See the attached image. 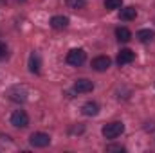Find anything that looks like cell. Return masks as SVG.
Here are the masks:
<instances>
[{"label": "cell", "mask_w": 155, "mask_h": 153, "mask_svg": "<svg viewBox=\"0 0 155 153\" xmlns=\"http://www.w3.org/2000/svg\"><path fill=\"white\" fill-rule=\"evenodd\" d=\"M123 132H124V124H123L121 121L108 122V124H105L103 130H101V133H103L105 139H116V137H119Z\"/></svg>", "instance_id": "1"}, {"label": "cell", "mask_w": 155, "mask_h": 153, "mask_svg": "<svg viewBox=\"0 0 155 153\" xmlns=\"http://www.w3.org/2000/svg\"><path fill=\"white\" fill-rule=\"evenodd\" d=\"M85 60H87V52H85L83 49H72V50H69V54H67V63L72 65V67L83 65Z\"/></svg>", "instance_id": "2"}, {"label": "cell", "mask_w": 155, "mask_h": 153, "mask_svg": "<svg viewBox=\"0 0 155 153\" xmlns=\"http://www.w3.org/2000/svg\"><path fill=\"white\" fill-rule=\"evenodd\" d=\"M29 142H31V146H35V148H47V146L51 144V135H47V133H43V132H35V133L29 137Z\"/></svg>", "instance_id": "3"}, {"label": "cell", "mask_w": 155, "mask_h": 153, "mask_svg": "<svg viewBox=\"0 0 155 153\" xmlns=\"http://www.w3.org/2000/svg\"><path fill=\"white\" fill-rule=\"evenodd\" d=\"M11 124L15 128H27L29 126V115L24 110H15L11 114Z\"/></svg>", "instance_id": "4"}, {"label": "cell", "mask_w": 155, "mask_h": 153, "mask_svg": "<svg viewBox=\"0 0 155 153\" xmlns=\"http://www.w3.org/2000/svg\"><path fill=\"white\" fill-rule=\"evenodd\" d=\"M110 63H112V60L108 56H97V58L92 60V69L97 70V72H105V70H108Z\"/></svg>", "instance_id": "5"}, {"label": "cell", "mask_w": 155, "mask_h": 153, "mask_svg": "<svg viewBox=\"0 0 155 153\" xmlns=\"http://www.w3.org/2000/svg\"><path fill=\"white\" fill-rule=\"evenodd\" d=\"M135 60V52L130 50V49H121L119 54H117V63L119 65H128Z\"/></svg>", "instance_id": "6"}, {"label": "cell", "mask_w": 155, "mask_h": 153, "mask_svg": "<svg viewBox=\"0 0 155 153\" xmlns=\"http://www.w3.org/2000/svg\"><path fill=\"white\" fill-rule=\"evenodd\" d=\"M74 90H76L78 94H88V92L94 90V85L88 79H78L76 83H74Z\"/></svg>", "instance_id": "7"}, {"label": "cell", "mask_w": 155, "mask_h": 153, "mask_svg": "<svg viewBox=\"0 0 155 153\" xmlns=\"http://www.w3.org/2000/svg\"><path fill=\"white\" fill-rule=\"evenodd\" d=\"M40 69H41V58H40L38 52H33V54L29 56V70H31L33 74H38Z\"/></svg>", "instance_id": "8"}, {"label": "cell", "mask_w": 155, "mask_h": 153, "mask_svg": "<svg viewBox=\"0 0 155 153\" xmlns=\"http://www.w3.org/2000/svg\"><path fill=\"white\" fill-rule=\"evenodd\" d=\"M135 16H137L135 7H123L119 11V18L124 20V22H132V20H135Z\"/></svg>", "instance_id": "9"}, {"label": "cell", "mask_w": 155, "mask_h": 153, "mask_svg": "<svg viewBox=\"0 0 155 153\" xmlns=\"http://www.w3.org/2000/svg\"><path fill=\"white\" fill-rule=\"evenodd\" d=\"M83 114L88 115V117H94V115L99 114V105L97 103H94V101H88V103H85L83 105Z\"/></svg>", "instance_id": "10"}, {"label": "cell", "mask_w": 155, "mask_h": 153, "mask_svg": "<svg viewBox=\"0 0 155 153\" xmlns=\"http://www.w3.org/2000/svg\"><path fill=\"white\" fill-rule=\"evenodd\" d=\"M51 25L54 29H65L69 25V18L67 16H52L51 18Z\"/></svg>", "instance_id": "11"}, {"label": "cell", "mask_w": 155, "mask_h": 153, "mask_svg": "<svg viewBox=\"0 0 155 153\" xmlns=\"http://www.w3.org/2000/svg\"><path fill=\"white\" fill-rule=\"evenodd\" d=\"M116 36H117L119 41L126 43V41H130V38H132V33H130L126 27H117V29H116Z\"/></svg>", "instance_id": "12"}, {"label": "cell", "mask_w": 155, "mask_h": 153, "mask_svg": "<svg viewBox=\"0 0 155 153\" xmlns=\"http://www.w3.org/2000/svg\"><path fill=\"white\" fill-rule=\"evenodd\" d=\"M11 99H13V101H20V103H24V101L27 99V92H25V90H20V88L16 86V88L11 90Z\"/></svg>", "instance_id": "13"}, {"label": "cell", "mask_w": 155, "mask_h": 153, "mask_svg": "<svg viewBox=\"0 0 155 153\" xmlns=\"http://www.w3.org/2000/svg\"><path fill=\"white\" fill-rule=\"evenodd\" d=\"M155 36L153 31H150V29H141L139 33H137V38H139V41H143V43H146V41H152Z\"/></svg>", "instance_id": "14"}, {"label": "cell", "mask_w": 155, "mask_h": 153, "mask_svg": "<svg viewBox=\"0 0 155 153\" xmlns=\"http://www.w3.org/2000/svg\"><path fill=\"white\" fill-rule=\"evenodd\" d=\"M123 5V0H105V7L108 11H114V9H121Z\"/></svg>", "instance_id": "15"}, {"label": "cell", "mask_w": 155, "mask_h": 153, "mask_svg": "<svg viewBox=\"0 0 155 153\" xmlns=\"http://www.w3.org/2000/svg\"><path fill=\"white\" fill-rule=\"evenodd\" d=\"M67 5L71 9H83L87 5V0H67Z\"/></svg>", "instance_id": "16"}, {"label": "cell", "mask_w": 155, "mask_h": 153, "mask_svg": "<svg viewBox=\"0 0 155 153\" xmlns=\"http://www.w3.org/2000/svg\"><path fill=\"white\" fill-rule=\"evenodd\" d=\"M5 56H7V47H5V43L0 41V60H4Z\"/></svg>", "instance_id": "17"}, {"label": "cell", "mask_w": 155, "mask_h": 153, "mask_svg": "<svg viewBox=\"0 0 155 153\" xmlns=\"http://www.w3.org/2000/svg\"><path fill=\"white\" fill-rule=\"evenodd\" d=\"M107 151H123L121 146H107Z\"/></svg>", "instance_id": "18"}, {"label": "cell", "mask_w": 155, "mask_h": 153, "mask_svg": "<svg viewBox=\"0 0 155 153\" xmlns=\"http://www.w3.org/2000/svg\"><path fill=\"white\" fill-rule=\"evenodd\" d=\"M144 130H146V132H153V130H155V122H146Z\"/></svg>", "instance_id": "19"}, {"label": "cell", "mask_w": 155, "mask_h": 153, "mask_svg": "<svg viewBox=\"0 0 155 153\" xmlns=\"http://www.w3.org/2000/svg\"><path fill=\"white\" fill-rule=\"evenodd\" d=\"M18 2H25V0H18Z\"/></svg>", "instance_id": "20"}]
</instances>
